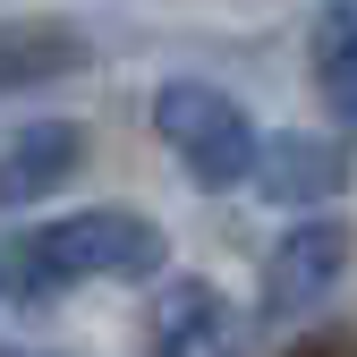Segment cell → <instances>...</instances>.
I'll return each instance as SVG.
<instances>
[{"mask_svg":"<svg viewBox=\"0 0 357 357\" xmlns=\"http://www.w3.org/2000/svg\"><path fill=\"white\" fill-rule=\"evenodd\" d=\"M162 230L128 204H94V213H68V221H43L26 238L17 273L26 289H68V281H153L162 273Z\"/></svg>","mask_w":357,"mask_h":357,"instance_id":"cell-1","label":"cell"},{"mask_svg":"<svg viewBox=\"0 0 357 357\" xmlns=\"http://www.w3.org/2000/svg\"><path fill=\"white\" fill-rule=\"evenodd\" d=\"M153 137L178 153V170L196 188H238L247 162H255V119L204 77H178V85L153 94Z\"/></svg>","mask_w":357,"mask_h":357,"instance_id":"cell-2","label":"cell"},{"mask_svg":"<svg viewBox=\"0 0 357 357\" xmlns=\"http://www.w3.org/2000/svg\"><path fill=\"white\" fill-rule=\"evenodd\" d=\"M349 221H298V230L264 255V315H315V306L349 281Z\"/></svg>","mask_w":357,"mask_h":357,"instance_id":"cell-3","label":"cell"},{"mask_svg":"<svg viewBox=\"0 0 357 357\" xmlns=\"http://www.w3.org/2000/svg\"><path fill=\"white\" fill-rule=\"evenodd\" d=\"M153 357H247V315L213 281H170L153 306Z\"/></svg>","mask_w":357,"mask_h":357,"instance_id":"cell-4","label":"cell"},{"mask_svg":"<svg viewBox=\"0 0 357 357\" xmlns=\"http://www.w3.org/2000/svg\"><path fill=\"white\" fill-rule=\"evenodd\" d=\"M85 60H94V43L68 17H0V102L68 85V77H85Z\"/></svg>","mask_w":357,"mask_h":357,"instance_id":"cell-5","label":"cell"},{"mask_svg":"<svg viewBox=\"0 0 357 357\" xmlns=\"http://www.w3.org/2000/svg\"><path fill=\"white\" fill-rule=\"evenodd\" d=\"M247 178H255L273 204H332V196L349 188V153H340L332 137H306V128H298V137H273V145L255 137Z\"/></svg>","mask_w":357,"mask_h":357,"instance_id":"cell-6","label":"cell"},{"mask_svg":"<svg viewBox=\"0 0 357 357\" xmlns=\"http://www.w3.org/2000/svg\"><path fill=\"white\" fill-rule=\"evenodd\" d=\"M77 170H85V128L77 119H34L0 145V204H43Z\"/></svg>","mask_w":357,"mask_h":357,"instance_id":"cell-7","label":"cell"},{"mask_svg":"<svg viewBox=\"0 0 357 357\" xmlns=\"http://www.w3.org/2000/svg\"><path fill=\"white\" fill-rule=\"evenodd\" d=\"M340 60H357V0H332L315 17V68H340Z\"/></svg>","mask_w":357,"mask_h":357,"instance_id":"cell-8","label":"cell"},{"mask_svg":"<svg viewBox=\"0 0 357 357\" xmlns=\"http://www.w3.org/2000/svg\"><path fill=\"white\" fill-rule=\"evenodd\" d=\"M315 77H324V94H332V111H340V119L357 128V60H340V68H315Z\"/></svg>","mask_w":357,"mask_h":357,"instance_id":"cell-9","label":"cell"},{"mask_svg":"<svg viewBox=\"0 0 357 357\" xmlns=\"http://www.w3.org/2000/svg\"><path fill=\"white\" fill-rule=\"evenodd\" d=\"M0 357H43V349H9V340H0Z\"/></svg>","mask_w":357,"mask_h":357,"instance_id":"cell-10","label":"cell"}]
</instances>
